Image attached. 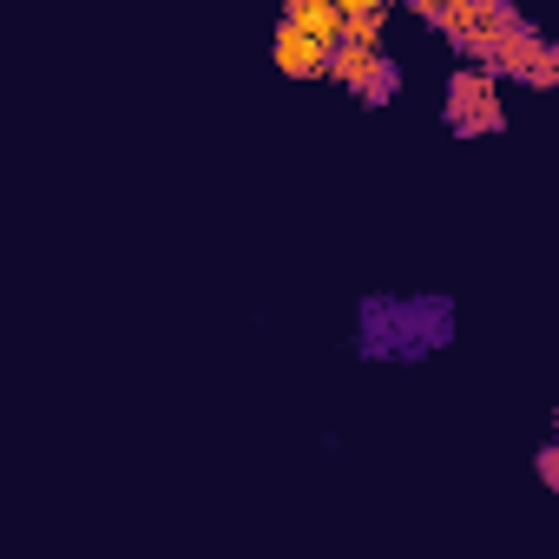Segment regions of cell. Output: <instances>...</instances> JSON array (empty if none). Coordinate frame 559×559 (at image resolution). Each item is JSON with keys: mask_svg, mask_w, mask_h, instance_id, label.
<instances>
[{"mask_svg": "<svg viewBox=\"0 0 559 559\" xmlns=\"http://www.w3.org/2000/svg\"><path fill=\"white\" fill-rule=\"evenodd\" d=\"M435 27H441L467 60H480V67H487V60H493L520 27H526V21H520L513 0H454V8H448Z\"/></svg>", "mask_w": 559, "mask_h": 559, "instance_id": "cell-1", "label": "cell"}, {"mask_svg": "<svg viewBox=\"0 0 559 559\" xmlns=\"http://www.w3.org/2000/svg\"><path fill=\"white\" fill-rule=\"evenodd\" d=\"M448 126L461 132V139H493L500 126H507V106H500V73L493 67H461L454 80H448Z\"/></svg>", "mask_w": 559, "mask_h": 559, "instance_id": "cell-2", "label": "cell"}, {"mask_svg": "<svg viewBox=\"0 0 559 559\" xmlns=\"http://www.w3.org/2000/svg\"><path fill=\"white\" fill-rule=\"evenodd\" d=\"M330 80L349 86L362 106H389L395 86H402V73H395V60L382 53V40H343V47L330 53Z\"/></svg>", "mask_w": 559, "mask_h": 559, "instance_id": "cell-3", "label": "cell"}, {"mask_svg": "<svg viewBox=\"0 0 559 559\" xmlns=\"http://www.w3.org/2000/svg\"><path fill=\"white\" fill-rule=\"evenodd\" d=\"M487 67H493L500 80H513V86H533V93H552V86H559V47H552L546 34H533V27H520Z\"/></svg>", "mask_w": 559, "mask_h": 559, "instance_id": "cell-4", "label": "cell"}, {"mask_svg": "<svg viewBox=\"0 0 559 559\" xmlns=\"http://www.w3.org/2000/svg\"><path fill=\"white\" fill-rule=\"evenodd\" d=\"M270 60H276V73H284V80H330V47L310 40V34L290 27V21L270 34Z\"/></svg>", "mask_w": 559, "mask_h": 559, "instance_id": "cell-5", "label": "cell"}, {"mask_svg": "<svg viewBox=\"0 0 559 559\" xmlns=\"http://www.w3.org/2000/svg\"><path fill=\"white\" fill-rule=\"evenodd\" d=\"M284 21H290V27H304L310 40H323L330 53H336V47H343V34H349L343 0H284Z\"/></svg>", "mask_w": 559, "mask_h": 559, "instance_id": "cell-6", "label": "cell"}, {"mask_svg": "<svg viewBox=\"0 0 559 559\" xmlns=\"http://www.w3.org/2000/svg\"><path fill=\"white\" fill-rule=\"evenodd\" d=\"M533 474H539V487H552V493H559V441H546V448H539Z\"/></svg>", "mask_w": 559, "mask_h": 559, "instance_id": "cell-7", "label": "cell"}, {"mask_svg": "<svg viewBox=\"0 0 559 559\" xmlns=\"http://www.w3.org/2000/svg\"><path fill=\"white\" fill-rule=\"evenodd\" d=\"M382 21L389 14H349V34L343 40H382Z\"/></svg>", "mask_w": 559, "mask_h": 559, "instance_id": "cell-8", "label": "cell"}, {"mask_svg": "<svg viewBox=\"0 0 559 559\" xmlns=\"http://www.w3.org/2000/svg\"><path fill=\"white\" fill-rule=\"evenodd\" d=\"M395 0H343V14H389Z\"/></svg>", "mask_w": 559, "mask_h": 559, "instance_id": "cell-9", "label": "cell"}, {"mask_svg": "<svg viewBox=\"0 0 559 559\" xmlns=\"http://www.w3.org/2000/svg\"><path fill=\"white\" fill-rule=\"evenodd\" d=\"M408 8H415V14H421V21H441V14H448V8H454V0H408Z\"/></svg>", "mask_w": 559, "mask_h": 559, "instance_id": "cell-10", "label": "cell"}]
</instances>
